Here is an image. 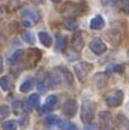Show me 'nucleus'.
<instances>
[{"instance_id": "f257e3e1", "label": "nucleus", "mask_w": 129, "mask_h": 130, "mask_svg": "<svg viewBox=\"0 0 129 130\" xmlns=\"http://www.w3.org/2000/svg\"><path fill=\"white\" fill-rule=\"evenodd\" d=\"M86 10V6L84 4H76V3H65L62 9H60V12L62 14L66 17V18L73 19L75 17H78L84 12Z\"/></svg>"}, {"instance_id": "f03ea898", "label": "nucleus", "mask_w": 129, "mask_h": 130, "mask_svg": "<svg viewBox=\"0 0 129 130\" xmlns=\"http://www.w3.org/2000/svg\"><path fill=\"white\" fill-rule=\"evenodd\" d=\"M95 117V104L88 99H84L81 105V121L84 124H91Z\"/></svg>"}, {"instance_id": "7ed1b4c3", "label": "nucleus", "mask_w": 129, "mask_h": 130, "mask_svg": "<svg viewBox=\"0 0 129 130\" xmlns=\"http://www.w3.org/2000/svg\"><path fill=\"white\" fill-rule=\"evenodd\" d=\"M22 14V24L24 27H33L40 21V13L35 9H23L21 11Z\"/></svg>"}, {"instance_id": "20e7f679", "label": "nucleus", "mask_w": 129, "mask_h": 130, "mask_svg": "<svg viewBox=\"0 0 129 130\" xmlns=\"http://www.w3.org/2000/svg\"><path fill=\"white\" fill-rule=\"evenodd\" d=\"M92 70H93V64L88 63V61H80L74 66L75 75L77 76V78L80 81H84Z\"/></svg>"}, {"instance_id": "39448f33", "label": "nucleus", "mask_w": 129, "mask_h": 130, "mask_svg": "<svg viewBox=\"0 0 129 130\" xmlns=\"http://www.w3.org/2000/svg\"><path fill=\"white\" fill-rule=\"evenodd\" d=\"M40 59H41V51L37 48H29L27 52V57L24 58V65L27 69H33Z\"/></svg>"}, {"instance_id": "423d86ee", "label": "nucleus", "mask_w": 129, "mask_h": 130, "mask_svg": "<svg viewBox=\"0 0 129 130\" xmlns=\"http://www.w3.org/2000/svg\"><path fill=\"white\" fill-rule=\"evenodd\" d=\"M123 98H124V94L121 89H115V90H111L110 93L106 95L105 101L106 105L110 107H117L120 106L122 101H123Z\"/></svg>"}, {"instance_id": "0eeeda50", "label": "nucleus", "mask_w": 129, "mask_h": 130, "mask_svg": "<svg viewBox=\"0 0 129 130\" xmlns=\"http://www.w3.org/2000/svg\"><path fill=\"white\" fill-rule=\"evenodd\" d=\"M99 126L100 130H115V122L110 112L102 111L99 113Z\"/></svg>"}, {"instance_id": "6e6552de", "label": "nucleus", "mask_w": 129, "mask_h": 130, "mask_svg": "<svg viewBox=\"0 0 129 130\" xmlns=\"http://www.w3.org/2000/svg\"><path fill=\"white\" fill-rule=\"evenodd\" d=\"M62 112L63 115L68 118H73L77 113V102L74 99H68L62 105Z\"/></svg>"}, {"instance_id": "1a4fd4ad", "label": "nucleus", "mask_w": 129, "mask_h": 130, "mask_svg": "<svg viewBox=\"0 0 129 130\" xmlns=\"http://www.w3.org/2000/svg\"><path fill=\"white\" fill-rule=\"evenodd\" d=\"M89 48L97 56H100L103 53H105L106 50H107V47L104 43V41L102 39H99V37H95V39H93L92 41L89 42Z\"/></svg>"}, {"instance_id": "9d476101", "label": "nucleus", "mask_w": 129, "mask_h": 130, "mask_svg": "<svg viewBox=\"0 0 129 130\" xmlns=\"http://www.w3.org/2000/svg\"><path fill=\"white\" fill-rule=\"evenodd\" d=\"M60 83H62V76L59 72H51L50 75H47L46 86L48 88H57Z\"/></svg>"}, {"instance_id": "9b49d317", "label": "nucleus", "mask_w": 129, "mask_h": 130, "mask_svg": "<svg viewBox=\"0 0 129 130\" xmlns=\"http://www.w3.org/2000/svg\"><path fill=\"white\" fill-rule=\"evenodd\" d=\"M71 43H73V47H74L76 51H80L82 50L83 46H84V40H83L82 32L81 31H76L73 35V39H71Z\"/></svg>"}, {"instance_id": "f8f14e48", "label": "nucleus", "mask_w": 129, "mask_h": 130, "mask_svg": "<svg viewBox=\"0 0 129 130\" xmlns=\"http://www.w3.org/2000/svg\"><path fill=\"white\" fill-rule=\"evenodd\" d=\"M93 82H94V86L97 87L98 89H103L107 83V75L105 72H98L94 78H93Z\"/></svg>"}, {"instance_id": "ddd939ff", "label": "nucleus", "mask_w": 129, "mask_h": 130, "mask_svg": "<svg viewBox=\"0 0 129 130\" xmlns=\"http://www.w3.org/2000/svg\"><path fill=\"white\" fill-rule=\"evenodd\" d=\"M89 27L92 30H102L104 27H105V21L100 14H98L95 17H93L91 19V23H89Z\"/></svg>"}, {"instance_id": "4468645a", "label": "nucleus", "mask_w": 129, "mask_h": 130, "mask_svg": "<svg viewBox=\"0 0 129 130\" xmlns=\"http://www.w3.org/2000/svg\"><path fill=\"white\" fill-rule=\"evenodd\" d=\"M57 101H58V99H57V96L55 95H48V96L46 98V102H45V105H44V107H42V112H45V113H47V112H51L53 108L55 107V105H57Z\"/></svg>"}, {"instance_id": "2eb2a0df", "label": "nucleus", "mask_w": 129, "mask_h": 130, "mask_svg": "<svg viewBox=\"0 0 129 130\" xmlns=\"http://www.w3.org/2000/svg\"><path fill=\"white\" fill-rule=\"evenodd\" d=\"M58 71H59L60 76L63 77V79H64L69 86H73V84H74V77H73V74H71L66 68H64V66H59V68H58Z\"/></svg>"}, {"instance_id": "dca6fc26", "label": "nucleus", "mask_w": 129, "mask_h": 130, "mask_svg": "<svg viewBox=\"0 0 129 130\" xmlns=\"http://www.w3.org/2000/svg\"><path fill=\"white\" fill-rule=\"evenodd\" d=\"M106 35H107V37H109V41H110L112 45H118V43H120L121 35L116 29H110L109 31L106 32Z\"/></svg>"}, {"instance_id": "f3484780", "label": "nucleus", "mask_w": 129, "mask_h": 130, "mask_svg": "<svg viewBox=\"0 0 129 130\" xmlns=\"http://www.w3.org/2000/svg\"><path fill=\"white\" fill-rule=\"evenodd\" d=\"M66 48V37L57 34V42H55V51L58 52H63Z\"/></svg>"}, {"instance_id": "a211bd4d", "label": "nucleus", "mask_w": 129, "mask_h": 130, "mask_svg": "<svg viewBox=\"0 0 129 130\" xmlns=\"http://www.w3.org/2000/svg\"><path fill=\"white\" fill-rule=\"evenodd\" d=\"M39 40L45 47H51L52 45V37L50 36V34L46 31H40L39 32Z\"/></svg>"}, {"instance_id": "6ab92c4d", "label": "nucleus", "mask_w": 129, "mask_h": 130, "mask_svg": "<svg viewBox=\"0 0 129 130\" xmlns=\"http://www.w3.org/2000/svg\"><path fill=\"white\" fill-rule=\"evenodd\" d=\"M23 56H24V51L23 50H17V51H15L12 54H11V57L9 58V63L10 64H12V65H15V64H17L22 58H23Z\"/></svg>"}, {"instance_id": "aec40b11", "label": "nucleus", "mask_w": 129, "mask_h": 130, "mask_svg": "<svg viewBox=\"0 0 129 130\" xmlns=\"http://www.w3.org/2000/svg\"><path fill=\"white\" fill-rule=\"evenodd\" d=\"M65 57H66L68 60L75 61V60H77V59H80V53L75 48H68L65 51Z\"/></svg>"}, {"instance_id": "412c9836", "label": "nucleus", "mask_w": 129, "mask_h": 130, "mask_svg": "<svg viewBox=\"0 0 129 130\" xmlns=\"http://www.w3.org/2000/svg\"><path fill=\"white\" fill-rule=\"evenodd\" d=\"M116 6L120 11L129 14V0H116Z\"/></svg>"}, {"instance_id": "4be33fe9", "label": "nucleus", "mask_w": 129, "mask_h": 130, "mask_svg": "<svg viewBox=\"0 0 129 130\" xmlns=\"http://www.w3.org/2000/svg\"><path fill=\"white\" fill-rule=\"evenodd\" d=\"M33 87H34V79L33 78H27L23 83L21 84L19 90H21L22 93H28L29 90H32L33 89Z\"/></svg>"}, {"instance_id": "5701e85b", "label": "nucleus", "mask_w": 129, "mask_h": 130, "mask_svg": "<svg viewBox=\"0 0 129 130\" xmlns=\"http://www.w3.org/2000/svg\"><path fill=\"white\" fill-rule=\"evenodd\" d=\"M28 105L30 106V108H37L40 106V96L37 94H32L29 99L27 100Z\"/></svg>"}, {"instance_id": "b1692460", "label": "nucleus", "mask_w": 129, "mask_h": 130, "mask_svg": "<svg viewBox=\"0 0 129 130\" xmlns=\"http://www.w3.org/2000/svg\"><path fill=\"white\" fill-rule=\"evenodd\" d=\"M118 129L120 130H129V121L123 115H118Z\"/></svg>"}, {"instance_id": "393cba45", "label": "nucleus", "mask_w": 129, "mask_h": 130, "mask_svg": "<svg viewBox=\"0 0 129 130\" xmlns=\"http://www.w3.org/2000/svg\"><path fill=\"white\" fill-rule=\"evenodd\" d=\"M3 130H17V122L13 119H10L3 123Z\"/></svg>"}, {"instance_id": "a878e982", "label": "nucleus", "mask_w": 129, "mask_h": 130, "mask_svg": "<svg viewBox=\"0 0 129 130\" xmlns=\"http://www.w3.org/2000/svg\"><path fill=\"white\" fill-rule=\"evenodd\" d=\"M22 39H23L24 41L29 43V45H33V43H35V36H34V34L32 31H25L22 34Z\"/></svg>"}, {"instance_id": "bb28decb", "label": "nucleus", "mask_w": 129, "mask_h": 130, "mask_svg": "<svg viewBox=\"0 0 129 130\" xmlns=\"http://www.w3.org/2000/svg\"><path fill=\"white\" fill-rule=\"evenodd\" d=\"M10 115V107L7 105H3L0 106V122H3L4 119H6Z\"/></svg>"}, {"instance_id": "cd10ccee", "label": "nucleus", "mask_w": 129, "mask_h": 130, "mask_svg": "<svg viewBox=\"0 0 129 130\" xmlns=\"http://www.w3.org/2000/svg\"><path fill=\"white\" fill-rule=\"evenodd\" d=\"M0 87L3 90H9L10 89V81H9V77L7 76H3L1 78H0Z\"/></svg>"}, {"instance_id": "c85d7f7f", "label": "nucleus", "mask_w": 129, "mask_h": 130, "mask_svg": "<svg viewBox=\"0 0 129 130\" xmlns=\"http://www.w3.org/2000/svg\"><path fill=\"white\" fill-rule=\"evenodd\" d=\"M122 70H123V66L112 64V65H109V66H107L106 71H107L109 74H113V72H122Z\"/></svg>"}, {"instance_id": "c756f323", "label": "nucleus", "mask_w": 129, "mask_h": 130, "mask_svg": "<svg viewBox=\"0 0 129 130\" xmlns=\"http://www.w3.org/2000/svg\"><path fill=\"white\" fill-rule=\"evenodd\" d=\"M58 128H59L60 130H69L71 126H73V123L69 121H59L58 122Z\"/></svg>"}, {"instance_id": "7c9ffc66", "label": "nucleus", "mask_w": 129, "mask_h": 130, "mask_svg": "<svg viewBox=\"0 0 129 130\" xmlns=\"http://www.w3.org/2000/svg\"><path fill=\"white\" fill-rule=\"evenodd\" d=\"M65 28L68 29V30H71V31H73V30H76V29L78 28V24L75 22L74 19H69V21L65 23Z\"/></svg>"}, {"instance_id": "2f4dec72", "label": "nucleus", "mask_w": 129, "mask_h": 130, "mask_svg": "<svg viewBox=\"0 0 129 130\" xmlns=\"http://www.w3.org/2000/svg\"><path fill=\"white\" fill-rule=\"evenodd\" d=\"M58 122H59V119H58V117H55V116H48L46 118V123L50 124V125H52V124H58Z\"/></svg>"}, {"instance_id": "473e14b6", "label": "nucleus", "mask_w": 129, "mask_h": 130, "mask_svg": "<svg viewBox=\"0 0 129 130\" xmlns=\"http://www.w3.org/2000/svg\"><path fill=\"white\" fill-rule=\"evenodd\" d=\"M28 119H29V116L28 115H24L23 117H22V121H19V124L21 125H27V123H28Z\"/></svg>"}, {"instance_id": "72a5a7b5", "label": "nucleus", "mask_w": 129, "mask_h": 130, "mask_svg": "<svg viewBox=\"0 0 129 130\" xmlns=\"http://www.w3.org/2000/svg\"><path fill=\"white\" fill-rule=\"evenodd\" d=\"M95 129H97V126L94 125V124H92V123H91V124H87L86 128H84V130H95Z\"/></svg>"}, {"instance_id": "f704fd0d", "label": "nucleus", "mask_w": 129, "mask_h": 130, "mask_svg": "<svg viewBox=\"0 0 129 130\" xmlns=\"http://www.w3.org/2000/svg\"><path fill=\"white\" fill-rule=\"evenodd\" d=\"M113 1H115V0H102V4L103 5H110L111 3H113Z\"/></svg>"}, {"instance_id": "c9c22d12", "label": "nucleus", "mask_w": 129, "mask_h": 130, "mask_svg": "<svg viewBox=\"0 0 129 130\" xmlns=\"http://www.w3.org/2000/svg\"><path fill=\"white\" fill-rule=\"evenodd\" d=\"M3 70H4V63H3V57L0 56V74L3 72Z\"/></svg>"}, {"instance_id": "e433bc0d", "label": "nucleus", "mask_w": 129, "mask_h": 130, "mask_svg": "<svg viewBox=\"0 0 129 130\" xmlns=\"http://www.w3.org/2000/svg\"><path fill=\"white\" fill-rule=\"evenodd\" d=\"M33 3H34V4H44V3H45V0H32Z\"/></svg>"}, {"instance_id": "4c0bfd02", "label": "nucleus", "mask_w": 129, "mask_h": 130, "mask_svg": "<svg viewBox=\"0 0 129 130\" xmlns=\"http://www.w3.org/2000/svg\"><path fill=\"white\" fill-rule=\"evenodd\" d=\"M69 130H78V128L76 125H75V124H73V126H71V128H70Z\"/></svg>"}, {"instance_id": "58836bf2", "label": "nucleus", "mask_w": 129, "mask_h": 130, "mask_svg": "<svg viewBox=\"0 0 129 130\" xmlns=\"http://www.w3.org/2000/svg\"><path fill=\"white\" fill-rule=\"evenodd\" d=\"M51 1H53V3H59L60 0H51Z\"/></svg>"}]
</instances>
